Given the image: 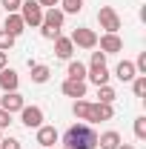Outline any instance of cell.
Instances as JSON below:
<instances>
[{
	"mask_svg": "<svg viewBox=\"0 0 146 149\" xmlns=\"http://www.w3.org/2000/svg\"><path fill=\"white\" fill-rule=\"evenodd\" d=\"M63 146L69 149H97V132L92 123H72L63 135Z\"/></svg>",
	"mask_w": 146,
	"mask_h": 149,
	"instance_id": "1",
	"label": "cell"
},
{
	"mask_svg": "<svg viewBox=\"0 0 146 149\" xmlns=\"http://www.w3.org/2000/svg\"><path fill=\"white\" fill-rule=\"evenodd\" d=\"M63 20L66 15L60 12V9H43V23H40V35L46 37V40H57L60 37V29H63Z\"/></svg>",
	"mask_w": 146,
	"mask_h": 149,
	"instance_id": "2",
	"label": "cell"
},
{
	"mask_svg": "<svg viewBox=\"0 0 146 149\" xmlns=\"http://www.w3.org/2000/svg\"><path fill=\"white\" fill-rule=\"evenodd\" d=\"M17 15L23 17L26 29H29V26H32V29H40V23H43V9H40V3H37V0H23Z\"/></svg>",
	"mask_w": 146,
	"mask_h": 149,
	"instance_id": "3",
	"label": "cell"
},
{
	"mask_svg": "<svg viewBox=\"0 0 146 149\" xmlns=\"http://www.w3.org/2000/svg\"><path fill=\"white\" fill-rule=\"evenodd\" d=\"M97 23H100V29H103L106 35H117V29H120V15H117L112 6H100V9H97Z\"/></svg>",
	"mask_w": 146,
	"mask_h": 149,
	"instance_id": "4",
	"label": "cell"
},
{
	"mask_svg": "<svg viewBox=\"0 0 146 149\" xmlns=\"http://www.w3.org/2000/svg\"><path fill=\"white\" fill-rule=\"evenodd\" d=\"M69 40L74 43V49H97V32L95 29H86V26H77Z\"/></svg>",
	"mask_w": 146,
	"mask_h": 149,
	"instance_id": "5",
	"label": "cell"
},
{
	"mask_svg": "<svg viewBox=\"0 0 146 149\" xmlns=\"http://www.w3.org/2000/svg\"><path fill=\"white\" fill-rule=\"evenodd\" d=\"M115 118V109H112V103H89V120L86 123H103V120H112Z\"/></svg>",
	"mask_w": 146,
	"mask_h": 149,
	"instance_id": "6",
	"label": "cell"
},
{
	"mask_svg": "<svg viewBox=\"0 0 146 149\" xmlns=\"http://www.w3.org/2000/svg\"><path fill=\"white\" fill-rule=\"evenodd\" d=\"M20 123H23L26 129L43 126V109H40V106H23V109H20Z\"/></svg>",
	"mask_w": 146,
	"mask_h": 149,
	"instance_id": "7",
	"label": "cell"
},
{
	"mask_svg": "<svg viewBox=\"0 0 146 149\" xmlns=\"http://www.w3.org/2000/svg\"><path fill=\"white\" fill-rule=\"evenodd\" d=\"M35 132H37V135H35V141H37V143H40L43 149H52L57 141H60V135H57V129H55V126H46V123H43V126H37Z\"/></svg>",
	"mask_w": 146,
	"mask_h": 149,
	"instance_id": "8",
	"label": "cell"
},
{
	"mask_svg": "<svg viewBox=\"0 0 146 149\" xmlns=\"http://www.w3.org/2000/svg\"><path fill=\"white\" fill-rule=\"evenodd\" d=\"M97 46H100L103 55H117V52H123V40L117 35H106V32L97 37Z\"/></svg>",
	"mask_w": 146,
	"mask_h": 149,
	"instance_id": "9",
	"label": "cell"
},
{
	"mask_svg": "<svg viewBox=\"0 0 146 149\" xmlns=\"http://www.w3.org/2000/svg\"><path fill=\"white\" fill-rule=\"evenodd\" d=\"M23 106H26V100H23L20 92H3V97H0V109H6L9 115H15V112H20Z\"/></svg>",
	"mask_w": 146,
	"mask_h": 149,
	"instance_id": "10",
	"label": "cell"
},
{
	"mask_svg": "<svg viewBox=\"0 0 146 149\" xmlns=\"http://www.w3.org/2000/svg\"><path fill=\"white\" fill-rule=\"evenodd\" d=\"M60 92L66 95V97H72V100H80V97H86V80H63V86H60Z\"/></svg>",
	"mask_w": 146,
	"mask_h": 149,
	"instance_id": "11",
	"label": "cell"
},
{
	"mask_svg": "<svg viewBox=\"0 0 146 149\" xmlns=\"http://www.w3.org/2000/svg\"><path fill=\"white\" fill-rule=\"evenodd\" d=\"M115 77H117L120 83H132V80L138 77V72H135V63H132V60H120V63L115 66Z\"/></svg>",
	"mask_w": 146,
	"mask_h": 149,
	"instance_id": "12",
	"label": "cell"
},
{
	"mask_svg": "<svg viewBox=\"0 0 146 149\" xmlns=\"http://www.w3.org/2000/svg\"><path fill=\"white\" fill-rule=\"evenodd\" d=\"M3 29H6L12 37H20L23 32H26V23H23V17H20L17 12H12V15H6V23H3Z\"/></svg>",
	"mask_w": 146,
	"mask_h": 149,
	"instance_id": "13",
	"label": "cell"
},
{
	"mask_svg": "<svg viewBox=\"0 0 146 149\" xmlns=\"http://www.w3.org/2000/svg\"><path fill=\"white\" fill-rule=\"evenodd\" d=\"M17 86H20V74L15 69H3L0 72V89L3 92H17Z\"/></svg>",
	"mask_w": 146,
	"mask_h": 149,
	"instance_id": "14",
	"label": "cell"
},
{
	"mask_svg": "<svg viewBox=\"0 0 146 149\" xmlns=\"http://www.w3.org/2000/svg\"><path fill=\"white\" fill-rule=\"evenodd\" d=\"M109 69H106V66H89V69H86V80H92V83H95V86H103V83H109Z\"/></svg>",
	"mask_w": 146,
	"mask_h": 149,
	"instance_id": "15",
	"label": "cell"
},
{
	"mask_svg": "<svg viewBox=\"0 0 146 149\" xmlns=\"http://www.w3.org/2000/svg\"><path fill=\"white\" fill-rule=\"evenodd\" d=\"M55 55L60 57V60H72V55H74V43L69 40V37H57L55 40Z\"/></svg>",
	"mask_w": 146,
	"mask_h": 149,
	"instance_id": "16",
	"label": "cell"
},
{
	"mask_svg": "<svg viewBox=\"0 0 146 149\" xmlns=\"http://www.w3.org/2000/svg\"><path fill=\"white\" fill-rule=\"evenodd\" d=\"M29 69H32V83H49L52 69H49L46 63H32V60H29Z\"/></svg>",
	"mask_w": 146,
	"mask_h": 149,
	"instance_id": "17",
	"label": "cell"
},
{
	"mask_svg": "<svg viewBox=\"0 0 146 149\" xmlns=\"http://www.w3.org/2000/svg\"><path fill=\"white\" fill-rule=\"evenodd\" d=\"M97 143H100V149H117L120 143H123V138H120V132H103V135H97Z\"/></svg>",
	"mask_w": 146,
	"mask_h": 149,
	"instance_id": "18",
	"label": "cell"
},
{
	"mask_svg": "<svg viewBox=\"0 0 146 149\" xmlns=\"http://www.w3.org/2000/svg\"><path fill=\"white\" fill-rule=\"evenodd\" d=\"M86 63H80V60H69V66H66V77L69 80H86Z\"/></svg>",
	"mask_w": 146,
	"mask_h": 149,
	"instance_id": "19",
	"label": "cell"
},
{
	"mask_svg": "<svg viewBox=\"0 0 146 149\" xmlns=\"http://www.w3.org/2000/svg\"><path fill=\"white\" fill-rule=\"evenodd\" d=\"M72 115L77 118V120H83V123H86V120H89V100H83V97H80V100H74V103H72Z\"/></svg>",
	"mask_w": 146,
	"mask_h": 149,
	"instance_id": "20",
	"label": "cell"
},
{
	"mask_svg": "<svg viewBox=\"0 0 146 149\" xmlns=\"http://www.w3.org/2000/svg\"><path fill=\"white\" fill-rule=\"evenodd\" d=\"M97 97H100V103H115V97H117V92L112 89L109 83H103V86H97Z\"/></svg>",
	"mask_w": 146,
	"mask_h": 149,
	"instance_id": "21",
	"label": "cell"
},
{
	"mask_svg": "<svg viewBox=\"0 0 146 149\" xmlns=\"http://www.w3.org/2000/svg\"><path fill=\"white\" fill-rule=\"evenodd\" d=\"M60 6H63V9H60L63 15H77V12L83 9V0H60Z\"/></svg>",
	"mask_w": 146,
	"mask_h": 149,
	"instance_id": "22",
	"label": "cell"
},
{
	"mask_svg": "<svg viewBox=\"0 0 146 149\" xmlns=\"http://www.w3.org/2000/svg\"><path fill=\"white\" fill-rule=\"evenodd\" d=\"M132 92H135V97H146V74H138L132 80Z\"/></svg>",
	"mask_w": 146,
	"mask_h": 149,
	"instance_id": "23",
	"label": "cell"
},
{
	"mask_svg": "<svg viewBox=\"0 0 146 149\" xmlns=\"http://www.w3.org/2000/svg\"><path fill=\"white\" fill-rule=\"evenodd\" d=\"M15 40H17V37H12L6 29H0V52H9V49L15 46Z\"/></svg>",
	"mask_w": 146,
	"mask_h": 149,
	"instance_id": "24",
	"label": "cell"
},
{
	"mask_svg": "<svg viewBox=\"0 0 146 149\" xmlns=\"http://www.w3.org/2000/svg\"><path fill=\"white\" fill-rule=\"evenodd\" d=\"M135 138L138 141H146V118H135Z\"/></svg>",
	"mask_w": 146,
	"mask_h": 149,
	"instance_id": "25",
	"label": "cell"
},
{
	"mask_svg": "<svg viewBox=\"0 0 146 149\" xmlns=\"http://www.w3.org/2000/svg\"><path fill=\"white\" fill-rule=\"evenodd\" d=\"M20 3H23V0H0V6L6 9V15H12V12H20Z\"/></svg>",
	"mask_w": 146,
	"mask_h": 149,
	"instance_id": "26",
	"label": "cell"
},
{
	"mask_svg": "<svg viewBox=\"0 0 146 149\" xmlns=\"http://www.w3.org/2000/svg\"><path fill=\"white\" fill-rule=\"evenodd\" d=\"M0 149H23V143H20L17 138H3L0 141Z\"/></svg>",
	"mask_w": 146,
	"mask_h": 149,
	"instance_id": "27",
	"label": "cell"
},
{
	"mask_svg": "<svg viewBox=\"0 0 146 149\" xmlns=\"http://www.w3.org/2000/svg\"><path fill=\"white\" fill-rule=\"evenodd\" d=\"M135 72H138V74H146V52L138 55V60H135Z\"/></svg>",
	"mask_w": 146,
	"mask_h": 149,
	"instance_id": "28",
	"label": "cell"
},
{
	"mask_svg": "<svg viewBox=\"0 0 146 149\" xmlns=\"http://www.w3.org/2000/svg\"><path fill=\"white\" fill-rule=\"evenodd\" d=\"M89 66H106V55H103V52H92Z\"/></svg>",
	"mask_w": 146,
	"mask_h": 149,
	"instance_id": "29",
	"label": "cell"
},
{
	"mask_svg": "<svg viewBox=\"0 0 146 149\" xmlns=\"http://www.w3.org/2000/svg\"><path fill=\"white\" fill-rule=\"evenodd\" d=\"M9 123H12V115H9L6 109H0V129H6Z\"/></svg>",
	"mask_w": 146,
	"mask_h": 149,
	"instance_id": "30",
	"label": "cell"
},
{
	"mask_svg": "<svg viewBox=\"0 0 146 149\" xmlns=\"http://www.w3.org/2000/svg\"><path fill=\"white\" fill-rule=\"evenodd\" d=\"M40 3V9H55V6H60V0H37Z\"/></svg>",
	"mask_w": 146,
	"mask_h": 149,
	"instance_id": "31",
	"label": "cell"
},
{
	"mask_svg": "<svg viewBox=\"0 0 146 149\" xmlns=\"http://www.w3.org/2000/svg\"><path fill=\"white\" fill-rule=\"evenodd\" d=\"M6 63H9V52H0V72L6 69Z\"/></svg>",
	"mask_w": 146,
	"mask_h": 149,
	"instance_id": "32",
	"label": "cell"
},
{
	"mask_svg": "<svg viewBox=\"0 0 146 149\" xmlns=\"http://www.w3.org/2000/svg\"><path fill=\"white\" fill-rule=\"evenodd\" d=\"M117 149H135V146H129V143H120V146H117Z\"/></svg>",
	"mask_w": 146,
	"mask_h": 149,
	"instance_id": "33",
	"label": "cell"
},
{
	"mask_svg": "<svg viewBox=\"0 0 146 149\" xmlns=\"http://www.w3.org/2000/svg\"><path fill=\"white\" fill-rule=\"evenodd\" d=\"M0 141H3V129H0Z\"/></svg>",
	"mask_w": 146,
	"mask_h": 149,
	"instance_id": "34",
	"label": "cell"
},
{
	"mask_svg": "<svg viewBox=\"0 0 146 149\" xmlns=\"http://www.w3.org/2000/svg\"><path fill=\"white\" fill-rule=\"evenodd\" d=\"M60 149H69V146H60Z\"/></svg>",
	"mask_w": 146,
	"mask_h": 149,
	"instance_id": "35",
	"label": "cell"
},
{
	"mask_svg": "<svg viewBox=\"0 0 146 149\" xmlns=\"http://www.w3.org/2000/svg\"><path fill=\"white\" fill-rule=\"evenodd\" d=\"M40 149H43V146H40Z\"/></svg>",
	"mask_w": 146,
	"mask_h": 149,
	"instance_id": "36",
	"label": "cell"
}]
</instances>
